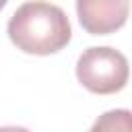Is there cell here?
I'll return each mask as SVG.
<instances>
[{"label":"cell","mask_w":132,"mask_h":132,"mask_svg":"<svg viewBox=\"0 0 132 132\" xmlns=\"http://www.w3.org/2000/svg\"><path fill=\"white\" fill-rule=\"evenodd\" d=\"M6 33L16 50L33 56L56 54L72 39V27L66 12L45 0L21 4L10 16Z\"/></svg>","instance_id":"obj_1"},{"label":"cell","mask_w":132,"mask_h":132,"mask_svg":"<svg viewBox=\"0 0 132 132\" xmlns=\"http://www.w3.org/2000/svg\"><path fill=\"white\" fill-rule=\"evenodd\" d=\"M128 58L107 45H95L85 50L76 60L78 82L95 95H111L128 82Z\"/></svg>","instance_id":"obj_2"},{"label":"cell","mask_w":132,"mask_h":132,"mask_svg":"<svg viewBox=\"0 0 132 132\" xmlns=\"http://www.w3.org/2000/svg\"><path fill=\"white\" fill-rule=\"evenodd\" d=\"M130 0H76L80 27L91 35H109L128 21Z\"/></svg>","instance_id":"obj_3"},{"label":"cell","mask_w":132,"mask_h":132,"mask_svg":"<svg viewBox=\"0 0 132 132\" xmlns=\"http://www.w3.org/2000/svg\"><path fill=\"white\" fill-rule=\"evenodd\" d=\"M89 132H132V113L130 109H109L101 113Z\"/></svg>","instance_id":"obj_4"},{"label":"cell","mask_w":132,"mask_h":132,"mask_svg":"<svg viewBox=\"0 0 132 132\" xmlns=\"http://www.w3.org/2000/svg\"><path fill=\"white\" fill-rule=\"evenodd\" d=\"M0 132H31L23 126H0Z\"/></svg>","instance_id":"obj_5"},{"label":"cell","mask_w":132,"mask_h":132,"mask_svg":"<svg viewBox=\"0 0 132 132\" xmlns=\"http://www.w3.org/2000/svg\"><path fill=\"white\" fill-rule=\"evenodd\" d=\"M6 2H8V0H0V10H2L4 6H6Z\"/></svg>","instance_id":"obj_6"}]
</instances>
